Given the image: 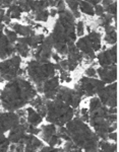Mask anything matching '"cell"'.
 I'll return each instance as SVG.
<instances>
[{"mask_svg": "<svg viewBox=\"0 0 119 152\" xmlns=\"http://www.w3.org/2000/svg\"><path fill=\"white\" fill-rule=\"evenodd\" d=\"M21 59L19 56H12V57L3 60L0 62V81H11L19 77L23 74V70L21 69Z\"/></svg>", "mask_w": 119, "mask_h": 152, "instance_id": "6", "label": "cell"}, {"mask_svg": "<svg viewBox=\"0 0 119 152\" xmlns=\"http://www.w3.org/2000/svg\"><path fill=\"white\" fill-rule=\"evenodd\" d=\"M21 13H23V10L21 8L19 7V5L17 4L16 1H12V4L9 6L8 10L6 11L7 15H9V18L11 19L14 18V19H19L21 16Z\"/></svg>", "mask_w": 119, "mask_h": 152, "instance_id": "24", "label": "cell"}, {"mask_svg": "<svg viewBox=\"0 0 119 152\" xmlns=\"http://www.w3.org/2000/svg\"><path fill=\"white\" fill-rule=\"evenodd\" d=\"M55 99H60L61 102L68 104L72 109H76L81 102V95L76 90L63 86V87H59Z\"/></svg>", "mask_w": 119, "mask_h": 152, "instance_id": "8", "label": "cell"}, {"mask_svg": "<svg viewBox=\"0 0 119 152\" xmlns=\"http://www.w3.org/2000/svg\"><path fill=\"white\" fill-rule=\"evenodd\" d=\"M98 62L101 67H106L110 65H116L117 63V46L114 45L110 49H106L97 55Z\"/></svg>", "mask_w": 119, "mask_h": 152, "instance_id": "12", "label": "cell"}, {"mask_svg": "<svg viewBox=\"0 0 119 152\" xmlns=\"http://www.w3.org/2000/svg\"><path fill=\"white\" fill-rule=\"evenodd\" d=\"M85 33V23L84 21L79 20L75 26V35L76 37H81Z\"/></svg>", "mask_w": 119, "mask_h": 152, "instance_id": "36", "label": "cell"}, {"mask_svg": "<svg viewBox=\"0 0 119 152\" xmlns=\"http://www.w3.org/2000/svg\"><path fill=\"white\" fill-rule=\"evenodd\" d=\"M16 53L14 45L11 44L4 35V33L0 34V59L5 60L7 57L12 56Z\"/></svg>", "mask_w": 119, "mask_h": 152, "instance_id": "17", "label": "cell"}, {"mask_svg": "<svg viewBox=\"0 0 119 152\" xmlns=\"http://www.w3.org/2000/svg\"><path fill=\"white\" fill-rule=\"evenodd\" d=\"M49 18V10L43 9L38 12H35V20L36 21H47Z\"/></svg>", "mask_w": 119, "mask_h": 152, "instance_id": "32", "label": "cell"}, {"mask_svg": "<svg viewBox=\"0 0 119 152\" xmlns=\"http://www.w3.org/2000/svg\"><path fill=\"white\" fill-rule=\"evenodd\" d=\"M55 8L57 9V11L60 12V11H63L65 10V1H62V0H60V1H57V5Z\"/></svg>", "mask_w": 119, "mask_h": 152, "instance_id": "43", "label": "cell"}, {"mask_svg": "<svg viewBox=\"0 0 119 152\" xmlns=\"http://www.w3.org/2000/svg\"><path fill=\"white\" fill-rule=\"evenodd\" d=\"M66 130L71 142L85 152H98L99 137L81 119H73L66 124Z\"/></svg>", "mask_w": 119, "mask_h": 152, "instance_id": "3", "label": "cell"}, {"mask_svg": "<svg viewBox=\"0 0 119 152\" xmlns=\"http://www.w3.org/2000/svg\"><path fill=\"white\" fill-rule=\"evenodd\" d=\"M43 104H45V102H44L43 99H42L40 95H37V96L32 99V102H31V104H32V107H33V109H37V107H40V105H42Z\"/></svg>", "mask_w": 119, "mask_h": 152, "instance_id": "37", "label": "cell"}, {"mask_svg": "<svg viewBox=\"0 0 119 152\" xmlns=\"http://www.w3.org/2000/svg\"><path fill=\"white\" fill-rule=\"evenodd\" d=\"M42 139L49 144V146L54 147L56 144H60V138L57 135V128L55 125L49 124L42 127L41 130Z\"/></svg>", "mask_w": 119, "mask_h": 152, "instance_id": "13", "label": "cell"}, {"mask_svg": "<svg viewBox=\"0 0 119 152\" xmlns=\"http://www.w3.org/2000/svg\"><path fill=\"white\" fill-rule=\"evenodd\" d=\"M62 149L60 148H55V147H51V146H46V147H42V149L39 152H60Z\"/></svg>", "mask_w": 119, "mask_h": 152, "instance_id": "41", "label": "cell"}, {"mask_svg": "<svg viewBox=\"0 0 119 152\" xmlns=\"http://www.w3.org/2000/svg\"><path fill=\"white\" fill-rule=\"evenodd\" d=\"M29 6L30 9L34 12H38L43 9H47V7L49 6L48 1H29Z\"/></svg>", "mask_w": 119, "mask_h": 152, "instance_id": "26", "label": "cell"}, {"mask_svg": "<svg viewBox=\"0 0 119 152\" xmlns=\"http://www.w3.org/2000/svg\"><path fill=\"white\" fill-rule=\"evenodd\" d=\"M24 119L21 118L19 125H17L16 128L10 130L8 136V140L12 144H19L24 140V138L27 135V129H28L29 124L26 121H23Z\"/></svg>", "mask_w": 119, "mask_h": 152, "instance_id": "14", "label": "cell"}, {"mask_svg": "<svg viewBox=\"0 0 119 152\" xmlns=\"http://www.w3.org/2000/svg\"><path fill=\"white\" fill-rule=\"evenodd\" d=\"M4 26H4V23H0V34H1L2 31H4Z\"/></svg>", "mask_w": 119, "mask_h": 152, "instance_id": "49", "label": "cell"}, {"mask_svg": "<svg viewBox=\"0 0 119 152\" xmlns=\"http://www.w3.org/2000/svg\"><path fill=\"white\" fill-rule=\"evenodd\" d=\"M59 89V77L53 76L50 79L46 80L42 84V92L45 94V99L47 100L54 99L56 96V94Z\"/></svg>", "mask_w": 119, "mask_h": 152, "instance_id": "15", "label": "cell"}, {"mask_svg": "<svg viewBox=\"0 0 119 152\" xmlns=\"http://www.w3.org/2000/svg\"><path fill=\"white\" fill-rule=\"evenodd\" d=\"M58 14V11H57L56 8H51L49 10V16H52V18H55V16Z\"/></svg>", "mask_w": 119, "mask_h": 152, "instance_id": "45", "label": "cell"}, {"mask_svg": "<svg viewBox=\"0 0 119 152\" xmlns=\"http://www.w3.org/2000/svg\"><path fill=\"white\" fill-rule=\"evenodd\" d=\"M94 11H95V14L96 15H98V16H102L104 13H105V11H104V8H103V6L101 5V4H98L97 6L94 7Z\"/></svg>", "mask_w": 119, "mask_h": 152, "instance_id": "42", "label": "cell"}, {"mask_svg": "<svg viewBox=\"0 0 119 152\" xmlns=\"http://www.w3.org/2000/svg\"><path fill=\"white\" fill-rule=\"evenodd\" d=\"M4 35L6 36V38L8 39V41L10 42L11 44H13L14 45V43L17 41V35L16 33H14L13 31H11V29H9V28H5L4 29Z\"/></svg>", "mask_w": 119, "mask_h": 152, "instance_id": "35", "label": "cell"}, {"mask_svg": "<svg viewBox=\"0 0 119 152\" xmlns=\"http://www.w3.org/2000/svg\"><path fill=\"white\" fill-rule=\"evenodd\" d=\"M88 2H89V3H90L93 7H95V6L98 5V4H100V3H101L100 0H90V1H88Z\"/></svg>", "mask_w": 119, "mask_h": 152, "instance_id": "47", "label": "cell"}, {"mask_svg": "<svg viewBox=\"0 0 119 152\" xmlns=\"http://www.w3.org/2000/svg\"><path fill=\"white\" fill-rule=\"evenodd\" d=\"M21 118L14 112H5L0 113V131L6 132L10 131L16 128L17 125H19Z\"/></svg>", "mask_w": 119, "mask_h": 152, "instance_id": "11", "label": "cell"}, {"mask_svg": "<svg viewBox=\"0 0 119 152\" xmlns=\"http://www.w3.org/2000/svg\"><path fill=\"white\" fill-rule=\"evenodd\" d=\"M75 46L76 48L83 53V55H86V59H91V60H94L96 58L95 55V51L93 50V47H92V44L89 41L88 37H83L79 40L75 42Z\"/></svg>", "mask_w": 119, "mask_h": 152, "instance_id": "18", "label": "cell"}, {"mask_svg": "<svg viewBox=\"0 0 119 152\" xmlns=\"http://www.w3.org/2000/svg\"><path fill=\"white\" fill-rule=\"evenodd\" d=\"M46 37L43 34H40V35H34V36H30L27 38H18L17 39V43H21V44H26L27 46L30 48H38V46L42 42L44 41Z\"/></svg>", "mask_w": 119, "mask_h": 152, "instance_id": "20", "label": "cell"}, {"mask_svg": "<svg viewBox=\"0 0 119 152\" xmlns=\"http://www.w3.org/2000/svg\"><path fill=\"white\" fill-rule=\"evenodd\" d=\"M116 144H111L106 141L99 142L98 152H116Z\"/></svg>", "mask_w": 119, "mask_h": 152, "instance_id": "28", "label": "cell"}, {"mask_svg": "<svg viewBox=\"0 0 119 152\" xmlns=\"http://www.w3.org/2000/svg\"><path fill=\"white\" fill-rule=\"evenodd\" d=\"M65 4L68 5L69 11L72 13V15L74 16V18H81V12L78 10V5H79V1H65Z\"/></svg>", "mask_w": 119, "mask_h": 152, "instance_id": "29", "label": "cell"}, {"mask_svg": "<svg viewBox=\"0 0 119 152\" xmlns=\"http://www.w3.org/2000/svg\"><path fill=\"white\" fill-rule=\"evenodd\" d=\"M101 5L103 6L104 11L107 14H110L115 18L116 13H117V2L116 1H108V0H105V1H101Z\"/></svg>", "mask_w": 119, "mask_h": 152, "instance_id": "25", "label": "cell"}, {"mask_svg": "<svg viewBox=\"0 0 119 152\" xmlns=\"http://www.w3.org/2000/svg\"><path fill=\"white\" fill-rule=\"evenodd\" d=\"M37 96V90L24 78L16 77L9 81L0 92V102L4 110L13 112L21 109Z\"/></svg>", "mask_w": 119, "mask_h": 152, "instance_id": "1", "label": "cell"}, {"mask_svg": "<svg viewBox=\"0 0 119 152\" xmlns=\"http://www.w3.org/2000/svg\"><path fill=\"white\" fill-rule=\"evenodd\" d=\"M9 142L8 138H6L3 132L0 131V152H7L9 150Z\"/></svg>", "mask_w": 119, "mask_h": 152, "instance_id": "31", "label": "cell"}, {"mask_svg": "<svg viewBox=\"0 0 119 152\" xmlns=\"http://www.w3.org/2000/svg\"><path fill=\"white\" fill-rule=\"evenodd\" d=\"M59 18L53 28L51 38L53 41V48L60 55H67V43L75 42V23L74 16L70 11L65 9L58 12Z\"/></svg>", "mask_w": 119, "mask_h": 152, "instance_id": "2", "label": "cell"}, {"mask_svg": "<svg viewBox=\"0 0 119 152\" xmlns=\"http://www.w3.org/2000/svg\"><path fill=\"white\" fill-rule=\"evenodd\" d=\"M99 99L107 107H117V83L113 82L105 86L98 94Z\"/></svg>", "mask_w": 119, "mask_h": 152, "instance_id": "9", "label": "cell"}, {"mask_svg": "<svg viewBox=\"0 0 119 152\" xmlns=\"http://www.w3.org/2000/svg\"><path fill=\"white\" fill-rule=\"evenodd\" d=\"M52 53H53V41L51 36H49L44 39V41L38 46L35 53L34 60L39 62H48L49 58L52 56Z\"/></svg>", "mask_w": 119, "mask_h": 152, "instance_id": "10", "label": "cell"}, {"mask_svg": "<svg viewBox=\"0 0 119 152\" xmlns=\"http://www.w3.org/2000/svg\"><path fill=\"white\" fill-rule=\"evenodd\" d=\"M86 37H88L89 41L92 44V47H93V50L95 51V53L102 48V43H101V40H102L101 38L102 37H101L100 33H98L96 31H89V35Z\"/></svg>", "mask_w": 119, "mask_h": 152, "instance_id": "22", "label": "cell"}, {"mask_svg": "<svg viewBox=\"0 0 119 152\" xmlns=\"http://www.w3.org/2000/svg\"><path fill=\"white\" fill-rule=\"evenodd\" d=\"M51 57L54 59L55 63H59V62L61 61V58L59 57V55H58V54H56V53H52V56H51Z\"/></svg>", "mask_w": 119, "mask_h": 152, "instance_id": "46", "label": "cell"}, {"mask_svg": "<svg viewBox=\"0 0 119 152\" xmlns=\"http://www.w3.org/2000/svg\"><path fill=\"white\" fill-rule=\"evenodd\" d=\"M78 9H81V11L83 12V13L86 14V15H90V16L95 15L94 7L92 6L88 1H79Z\"/></svg>", "mask_w": 119, "mask_h": 152, "instance_id": "27", "label": "cell"}, {"mask_svg": "<svg viewBox=\"0 0 119 152\" xmlns=\"http://www.w3.org/2000/svg\"><path fill=\"white\" fill-rule=\"evenodd\" d=\"M46 119L50 124L63 127L72 120L74 116V109L64 104L60 99H51L46 102Z\"/></svg>", "mask_w": 119, "mask_h": 152, "instance_id": "4", "label": "cell"}, {"mask_svg": "<svg viewBox=\"0 0 119 152\" xmlns=\"http://www.w3.org/2000/svg\"><path fill=\"white\" fill-rule=\"evenodd\" d=\"M107 138H109L110 140H113V141L117 140V133H116V131H114V132H112V133L109 134Z\"/></svg>", "mask_w": 119, "mask_h": 152, "instance_id": "44", "label": "cell"}, {"mask_svg": "<svg viewBox=\"0 0 119 152\" xmlns=\"http://www.w3.org/2000/svg\"><path fill=\"white\" fill-rule=\"evenodd\" d=\"M105 86V83L101 81L100 79H95V78H90L86 76L78 80V82L74 86L75 87L74 90H76L81 96L84 95L93 96V95L98 94Z\"/></svg>", "mask_w": 119, "mask_h": 152, "instance_id": "7", "label": "cell"}, {"mask_svg": "<svg viewBox=\"0 0 119 152\" xmlns=\"http://www.w3.org/2000/svg\"><path fill=\"white\" fill-rule=\"evenodd\" d=\"M97 74L100 77V80L104 83L111 84L113 82H116L117 79V66L110 65L106 67H100L97 69Z\"/></svg>", "mask_w": 119, "mask_h": 152, "instance_id": "16", "label": "cell"}, {"mask_svg": "<svg viewBox=\"0 0 119 152\" xmlns=\"http://www.w3.org/2000/svg\"><path fill=\"white\" fill-rule=\"evenodd\" d=\"M11 28L16 35H19V36L24 37V38L36 35L35 29H33L31 26H23V24H19V23H13V24H11Z\"/></svg>", "mask_w": 119, "mask_h": 152, "instance_id": "21", "label": "cell"}, {"mask_svg": "<svg viewBox=\"0 0 119 152\" xmlns=\"http://www.w3.org/2000/svg\"><path fill=\"white\" fill-rule=\"evenodd\" d=\"M27 113H28V124L31 126L37 127L39 124L42 123L43 121V118L37 113V111L35 109H33L32 107H30L27 109Z\"/></svg>", "mask_w": 119, "mask_h": 152, "instance_id": "23", "label": "cell"}, {"mask_svg": "<svg viewBox=\"0 0 119 152\" xmlns=\"http://www.w3.org/2000/svg\"><path fill=\"white\" fill-rule=\"evenodd\" d=\"M2 5H3V1L0 0V8H2Z\"/></svg>", "mask_w": 119, "mask_h": 152, "instance_id": "50", "label": "cell"}, {"mask_svg": "<svg viewBox=\"0 0 119 152\" xmlns=\"http://www.w3.org/2000/svg\"><path fill=\"white\" fill-rule=\"evenodd\" d=\"M21 143L24 146V152H36L38 151L39 148L43 147L42 141L39 140V138H37L36 136L31 134L26 135Z\"/></svg>", "mask_w": 119, "mask_h": 152, "instance_id": "19", "label": "cell"}, {"mask_svg": "<svg viewBox=\"0 0 119 152\" xmlns=\"http://www.w3.org/2000/svg\"><path fill=\"white\" fill-rule=\"evenodd\" d=\"M60 72H61V75H60V77H59V79H60L61 81H66V82L71 81V77H70V74H69L68 71L61 70Z\"/></svg>", "mask_w": 119, "mask_h": 152, "instance_id": "38", "label": "cell"}, {"mask_svg": "<svg viewBox=\"0 0 119 152\" xmlns=\"http://www.w3.org/2000/svg\"><path fill=\"white\" fill-rule=\"evenodd\" d=\"M27 133L36 136V135L41 133V130H40L39 128H37V127H35V126H31V125H29L28 129H27Z\"/></svg>", "mask_w": 119, "mask_h": 152, "instance_id": "39", "label": "cell"}, {"mask_svg": "<svg viewBox=\"0 0 119 152\" xmlns=\"http://www.w3.org/2000/svg\"><path fill=\"white\" fill-rule=\"evenodd\" d=\"M55 64L51 62H39L36 60H31L28 63V74L37 87L39 91L42 92V84L46 80L50 79L56 74Z\"/></svg>", "mask_w": 119, "mask_h": 152, "instance_id": "5", "label": "cell"}, {"mask_svg": "<svg viewBox=\"0 0 119 152\" xmlns=\"http://www.w3.org/2000/svg\"><path fill=\"white\" fill-rule=\"evenodd\" d=\"M104 40H105L106 43L109 44V45H112V46L115 45L116 42H117V33H116V31L106 34Z\"/></svg>", "mask_w": 119, "mask_h": 152, "instance_id": "34", "label": "cell"}, {"mask_svg": "<svg viewBox=\"0 0 119 152\" xmlns=\"http://www.w3.org/2000/svg\"><path fill=\"white\" fill-rule=\"evenodd\" d=\"M60 152H84V151L81 150V149H78V148H75V149H72V150H70V151H63V150H61Z\"/></svg>", "mask_w": 119, "mask_h": 152, "instance_id": "48", "label": "cell"}, {"mask_svg": "<svg viewBox=\"0 0 119 152\" xmlns=\"http://www.w3.org/2000/svg\"><path fill=\"white\" fill-rule=\"evenodd\" d=\"M113 18L116 19V16L114 18V16L110 15V14L104 13L103 15L100 18V20H99V24H100L101 26H103V28H105V26H110V24H112V19Z\"/></svg>", "mask_w": 119, "mask_h": 152, "instance_id": "33", "label": "cell"}, {"mask_svg": "<svg viewBox=\"0 0 119 152\" xmlns=\"http://www.w3.org/2000/svg\"><path fill=\"white\" fill-rule=\"evenodd\" d=\"M14 49H16V52H17L21 57H24V58L28 57L29 54H30V48L26 45V44L17 43L16 42V44L14 45Z\"/></svg>", "mask_w": 119, "mask_h": 152, "instance_id": "30", "label": "cell"}, {"mask_svg": "<svg viewBox=\"0 0 119 152\" xmlns=\"http://www.w3.org/2000/svg\"><path fill=\"white\" fill-rule=\"evenodd\" d=\"M86 77L94 78L97 75V70L94 67L86 68Z\"/></svg>", "mask_w": 119, "mask_h": 152, "instance_id": "40", "label": "cell"}]
</instances>
